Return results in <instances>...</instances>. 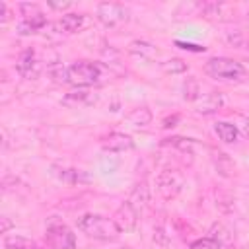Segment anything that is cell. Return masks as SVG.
Here are the masks:
<instances>
[{
    "mask_svg": "<svg viewBox=\"0 0 249 249\" xmlns=\"http://www.w3.org/2000/svg\"><path fill=\"white\" fill-rule=\"evenodd\" d=\"M78 230L88 237L99 241H115L121 233L113 218H105L101 214H84L78 220Z\"/></svg>",
    "mask_w": 249,
    "mask_h": 249,
    "instance_id": "cell-1",
    "label": "cell"
},
{
    "mask_svg": "<svg viewBox=\"0 0 249 249\" xmlns=\"http://www.w3.org/2000/svg\"><path fill=\"white\" fill-rule=\"evenodd\" d=\"M206 74L222 82H239L245 78V66L228 56H214L204 66Z\"/></svg>",
    "mask_w": 249,
    "mask_h": 249,
    "instance_id": "cell-2",
    "label": "cell"
},
{
    "mask_svg": "<svg viewBox=\"0 0 249 249\" xmlns=\"http://www.w3.org/2000/svg\"><path fill=\"white\" fill-rule=\"evenodd\" d=\"M101 78V66L91 60H78L68 66V84L76 88H88Z\"/></svg>",
    "mask_w": 249,
    "mask_h": 249,
    "instance_id": "cell-3",
    "label": "cell"
},
{
    "mask_svg": "<svg viewBox=\"0 0 249 249\" xmlns=\"http://www.w3.org/2000/svg\"><path fill=\"white\" fill-rule=\"evenodd\" d=\"M97 19L105 27H117L130 19V10L119 2H101L97 4Z\"/></svg>",
    "mask_w": 249,
    "mask_h": 249,
    "instance_id": "cell-4",
    "label": "cell"
},
{
    "mask_svg": "<svg viewBox=\"0 0 249 249\" xmlns=\"http://www.w3.org/2000/svg\"><path fill=\"white\" fill-rule=\"evenodd\" d=\"M47 243L53 249H76V237L72 230L60 222H51L47 226Z\"/></svg>",
    "mask_w": 249,
    "mask_h": 249,
    "instance_id": "cell-5",
    "label": "cell"
},
{
    "mask_svg": "<svg viewBox=\"0 0 249 249\" xmlns=\"http://www.w3.org/2000/svg\"><path fill=\"white\" fill-rule=\"evenodd\" d=\"M156 185H158V193L165 200L175 198L183 189V175L179 171H175V169H165V171H161L158 175Z\"/></svg>",
    "mask_w": 249,
    "mask_h": 249,
    "instance_id": "cell-6",
    "label": "cell"
},
{
    "mask_svg": "<svg viewBox=\"0 0 249 249\" xmlns=\"http://www.w3.org/2000/svg\"><path fill=\"white\" fill-rule=\"evenodd\" d=\"M113 222L117 224V228H119L121 231L128 233V231H132V230L136 228V224H138V210H136L128 200H124V202L115 210Z\"/></svg>",
    "mask_w": 249,
    "mask_h": 249,
    "instance_id": "cell-7",
    "label": "cell"
},
{
    "mask_svg": "<svg viewBox=\"0 0 249 249\" xmlns=\"http://www.w3.org/2000/svg\"><path fill=\"white\" fill-rule=\"evenodd\" d=\"M198 10H200V16H204L208 19H218V21L231 19L235 14L233 4H230V2H204L198 6Z\"/></svg>",
    "mask_w": 249,
    "mask_h": 249,
    "instance_id": "cell-8",
    "label": "cell"
},
{
    "mask_svg": "<svg viewBox=\"0 0 249 249\" xmlns=\"http://www.w3.org/2000/svg\"><path fill=\"white\" fill-rule=\"evenodd\" d=\"M101 148L105 152H113V154L128 152V150L134 148V140L124 132H109L107 136L101 138Z\"/></svg>",
    "mask_w": 249,
    "mask_h": 249,
    "instance_id": "cell-9",
    "label": "cell"
},
{
    "mask_svg": "<svg viewBox=\"0 0 249 249\" xmlns=\"http://www.w3.org/2000/svg\"><path fill=\"white\" fill-rule=\"evenodd\" d=\"M224 105V97L216 91H208V93H200L195 99V111L198 115H212L216 111H220Z\"/></svg>",
    "mask_w": 249,
    "mask_h": 249,
    "instance_id": "cell-10",
    "label": "cell"
},
{
    "mask_svg": "<svg viewBox=\"0 0 249 249\" xmlns=\"http://www.w3.org/2000/svg\"><path fill=\"white\" fill-rule=\"evenodd\" d=\"M39 70L41 66H39V60L35 58V53L31 49L23 51L18 58V72L27 80H35L39 76Z\"/></svg>",
    "mask_w": 249,
    "mask_h": 249,
    "instance_id": "cell-11",
    "label": "cell"
},
{
    "mask_svg": "<svg viewBox=\"0 0 249 249\" xmlns=\"http://www.w3.org/2000/svg\"><path fill=\"white\" fill-rule=\"evenodd\" d=\"M53 175L56 179H60L62 183L68 185H78V183H89L91 177L82 171V169H72V167H60V165H53Z\"/></svg>",
    "mask_w": 249,
    "mask_h": 249,
    "instance_id": "cell-12",
    "label": "cell"
},
{
    "mask_svg": "<svg viewBox=\"0 0 249 249\" xmlns=\"http://www.w3.org/2000/svg\"><path fill=\"white\" fill-rule=\"evenodd\" d=\"M93 101H95V95L86 88H76L62 97V105L66 107H84V105H91Z\"/></svg>",
    "mask_w": 249,
    "mask_h": 249,
    "instance_id": "cell-13",
    "label": "cell"
},
{
    "mask_svg": "<svg viewBox=\"0 0 249 249\" xmlns=\"http://www.w3.org/2000/svg\"><path fill=\"white\" fill-rule=\"evenodd\" d=\"M84 23H86V16L84 14H64L54 23V27H58L60 33L70 35V33H78L84 27Z\"/></svg>",
    "mask_w": 249,
    "mask_h": 249,
    "instance_id": "cell-14",
    "label": "cell"
},
{
    "mask_svg": "<svg viewBox=\"0 0 249 249\" xmlns=\"http://www.w3.org/2000/svg\"><path fill=\"white\" fill-rule=\"evenodd\" d=\"M128 51H130L132 54L140 56V58H146V60H154V58H158V54H160V51L156 49V45H152V43H148V41H138V39L128 45Z\"/></svg>",
    "mask_w": 249,
    "mask_h": 249,
    "instance_id": "cell-15",
    "label": "cell"
},
{
    "mask_svg": "<svg viewBox=\"0 0 249 249\" xmlns=\"http://www.w3.org/2000/svg\"><path fill=\"white\" fill-rule=\"evenodd\" d=\"M47 25L45 16H35V18H23L18 23V33L19 35H33L37 31H41Z\"/></svg>",
    "mask_w": 249,
    "mask_h": 249,
    "instance_id": "cell-16",
    "label": "cell"
},
{
    "mask_svg": "<svg viewBox=\"0 0 249 249\" xmlns=\"http://www.w3.org/2000/svg\"><path fill=\"white\" fill-rule=\"evenodd\" d=\"M214 132L218 134V138L226 144H231L237 140V126L228 123V121H218L214 123Z\"/></svg>",
    "mask_w": 249,
    "mask_h": 249,
    "instance_id": "cell-17",
    "label": "cell"
},
{
    "mask_svg": "<svg viewBox=\"0 0 249 249\" xmlns=\"http://www.w3.org/2000/svg\"><path fill=\"white\" fill-rule=\"evenodd\" d=\"M148 200H150V193H148L146 183H138V185L132 189V193H130V196H128V202L140 212V210L148 204Z\"/></svg>",
    "mask_w": 249,
    "mask_h": 249,
    "instance_id": "cell-18",
    "label": "cell"
},
{
    "mask_svg": "<svg viewBox=\"0 0 249 249\" xmlns=\"http://www.w3.org/2000/svg\"><path fill=\"white\" fill-rule=\"evenodd\" d=\"M126 123L132 126H146L152 123V111L148 107H136L126 115Z\"/></svg>",
    "mask_w": 249,
    "mask_h": 249,
    "instance_id": "cell-19",
    "label": "cell"
},
{
    "mask_svg": "<svg viewBox=\"0 0 249 249\" xmlns=\"http://www.w3.org/2000/svg\"><path fill=\"white\" fill-rule=\"evenodd\" d=\"M4 247L6 249H33L35 243L31 239H27L25 235H18V233H10L4 237Z\"/></svg>",
    "mask_w": 249,
    "mask_h": 249,
    "instance_id": "cell-20",
    "label": "cell"
},
{
    "mask_svg": "<svg viewBox=\"0 0 249 249\" xmlns=\"http://www.w3.org/2000/svg\"><path fill=\"white\" fill-rule=\"evenodd\" d=\"M161 70L165 74H183V72H187V62L181 58H169V60L161 62Z\"/></svg>",
    "mask_w": 249,
    "mask_h": 249,
    "instance_id": "cell-21",
    "label": "cell"
},
{
    "mask_svg": "<svg viewBox=\"0 0 249 249\" xmlns=\"http://www.w3.org/2000/svg\"><path fill=\"white\" fill-rule=\"evenodd\" d=\"M49 76H51L56 84H68V66L51 64V66H49Z\"/></svg>",
    "mask_w": 249,
    "mask_h": 249,
    "instance_id": "cell-22",
    "label": "cell"
},
{
    "mask_svg": "<svg viewBox=\"0 0 249 249\" xmlns=\"http://www.w3.org/2000/svg\"><path fill=\"white\" fill-rule=\"evenodd\" d=\"M185 93H183V97L185 99H189V101H195L198 95H200V89H198V82L195 80V78H187V82H185Z\"/></svg>",
    "mask_w": 249,
    "mask_h": 249,
    "instance_id": "cell-23",
    "label": "cell"
},
{
    "mask_svg": "<svg viewBox=\"0 0 249 249\" xmlns=\"http://www.w3.org/2000/svg\"><path fill=\"white\" fill-rule=\"evenodd\" d=\"M191 249H222V243H218L212 237H200L191 243Z\"/></svg>",
    "mask_w": 249,
    "mask_h": 249,
    "instance_id": "cell-24",
    "label": "cell"
},
{
    "mask_svg": "<svg viewBox=\"0 0 249 249\" xmlns=\"http://www.w3.org/2000/svg\"><path fill=\"white\" fill-rule=\"evenodd\" d=\"M19 12L23 18H35V16H43L41 8L37 4H19Z\"/></svg>",
    "mask_w": 249,
    "mask_h": 249,
    "instance_id": "cell-25",
    "label": "cell"
},
{
    "mask_svg": "<svg viewBox=\"0 0 249 249\" xmlns=\"http://www.w3.org/2000/svg\"><path fill=\"white\" fill-rule=\"evenodd\" d=\"M175 45H177V47H181V49H187V51H196V53H200V51H204V47H200V45H195V43H185V41H175Z\"/></svg>",
    "mask_w": 249,
    "mask_h": 249,
    "instance_id": "cell-26",
    "label": "cell"
},
{
    "mask_svg": "<svg viewBox=\"0 0 249 249\" xmlns=\"http://www.w3.org/2000/svg\"><path fill=\"white\" fill-rule=\"evenodd\" d=\"M70 6H72L70 2H49V8H53V10H66Z\"/></svg>",
    "mask_w": 249,
    "mask_h": 249,
    "instance_id": "cell-27",
    "label": "cell"
},
{
    "mask_svg": "<svg viewBox=\"0 0 249 249\" xmlns=\"http://www.w3.org/2000/svg\"><path fill=\"white\" fill-rule=\"evenodd\" d=\"M0 16H2V18H0V21H2V23H6V19L10 18V12H8V6H6L4 2H0Z\"/></svg>",
    "mask_w": 249,
    "mask_h": 249,
    "instance_id": "cell-28",
    "label": "cell"
},
{
    "mask_svg": "<svg viewBox=\"0 0 249 249\" xmlns=\"http://www.w3.org/2000/svg\"><path fill=\"white\" fill-rule=\"evenodd\" d=\"M0 220H2V226H0V233H8V230L12 228V222H10L6 216H2Z\"/></svg>",
    "mask_w": 249,
    "mask_h": 249,
    "instance_id": "cell-29",
    "label": "cell"
},
{
    "mask_svg": "<svg viewBox=\"0 0 249 249\" xmlns=\"http://www.w3.org/2000/svg\"><path fill=\"white\" fill-rule=\"evenodd\" d=\"M177 121H179V115H173V117H169V119H165V121H163V126H165V128L175 126L173 123H177Z\"/></svg>",
    "mask_w": 249,
    "mask_h": 249,
    "instance_id": "cell-30",
    "label": "cell"
},
{
    "mask_svg": "<svg viewBox=\"0 0 249 249\" xmlns=\"http://www.w3.org/2000/svg\"><path fill=\"white\" fill-rule=\"evenodd\" d=\"M33 249H53V247H51V245H37V243H35Z\"/></svg>",
    "mask_w": 249,
    "mask_h": 249,
    "instance_id": "cell-31",
    "label": "cell"
},
{
    "mask_svg": "<svg viewBox=\"0 0 249 249\" xmlns=\"http://www.w3.org/2000/svg\"><path fill=\"white\" fill-rule=\"evenodd\" d=\"M245 53H247V56H249V41L245 43Z\"/></svg>",
    "mask_w": 249,
    "mask_h": 249,
    "instance_id": "cell-32",
    "label": "cell"
},
{
    "mask_svg": "<svg viewBox=\"0 0 249 249\" xmlns=\"http://www.w3.org/2000/svg\"><path fill=\"white\" fill-rule=\"evenodd\" d=\"M119 249H130V247H119Z\"/></svg>",
    "mask_w": 249,
    "mask_h": 249,
    "instance_id": "cell-33",
    "label": "cell"
},
{
    "mask_svg": "<svg viewBox=\"0 0 249 249\" xmlns=\"http://www.w3.org/2000/svg\"><path fill=\"white\" fill-rule=\"evenodd\" d=\"M247 16H249V12H247Z\"/></svg>",
    "mask_w": 249,
    "mask_h": 249,
    "instance_id": "cell-34",
    "label": "cell"
}]
</instances>
